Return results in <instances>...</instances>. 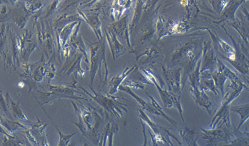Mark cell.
<instances>
[{
	"label": "cell",
	"mask_w": 249,
	"mask_h": 146,
	"mask_svg": "<svg viewBox=\"0 0 249 146\" xmlns=\"http://www.w3.org/2000/svg\"><path fill=\"white\" fill-rule=\"evenodd\" d=\"M123 85L129 87H133L136 89H141L142 91H146V87L144 83L140 82V81H133V80L126 79L123 81Z\"/></svg>",
	"instance_id": "obj_38"
},
{
	"label": "cell",
	"mask_w": 249,
	"mask_h": 146,
	"mask_svg": "<svg viewBox=\"0 0 249 146\" xmlns=\"http://www.w3.org/2000/svg\"><path fill=\"white\" fill-rule=\"evenodd\" d=\"M0 125L5 128L8 131V133L11 135L14 132L17 131L19 128H23V129L27 130L26 126L23 125L18 121L16 120L7 119L0 115Z\"/></svg>",
	"instance_id": "obj_31"
},
{
	"label": "cell",
	"mask_w": 249,
	"mask_h": 146,
	"mask_svg": "<svg viewBox=\"0 0 249 146\" xmlns=\"http://www.w3.org/2000/svg\"><path fill=\"white\" fill-rule=\"evenodd\" d=\"M31 129L25 130L21 134L36 146H49L46 129L48 124L37 117V122H31Z\"/></svg>",
	"instance_id": "obj_9"
},
{
	"label": "cell",
	"mask_w": 249,
	"mask_h": 146,
	"mask_svg": "<svg viewBox=\"0 0 249 146\" xmlns=\"http://www.w3.org/2000/svg\"><path fill=\"white\" fill-rule=\"evenodd\" d=\"M203 46H198V39L182 45L172 53L171 60L174 66H179L183 70L181 77V90L185 86L190 73L195 69L202 55Z\"/></svg>",
	"instance_id": "obj_2"
},
{
	"label": "cell",
	"mask_w": 249,
	"mask_h": 146,
	"mask_svg": "<svg viewBox=\"0 0 249 146\" xmlns=\"http://www.w3.org/2000/svg\"><path fill=\"white\" fill-rule=\"evenodd\" d=\"M179 133L183 139L185 146H200L197 144V140L199 137V133H196L187 127L179 129Z\"/></svg>",
	"instance_id": "obj_27"
},
{
	"label": "cell",
	"mask_w": 249,
	"mask_h": 146,
	"mask_svg": "<svg viewBox=\"0 0 249 146\" xmlns=\"http://www.w3.org/2000/svg\"><path fill=\"white\" fill-rule=\"evenodd\" d=\"M137 67V65L133 66V67L131 68L125 67L124 71L120 75H117L111 78L109 82L108 94L113 95L118 92L119 87L123 84V81L136 69Z\"/></svg>",
	"instance_id": "obj_21"
},
{
	"label": "cell",
	"mask_w": 249,
	"mask_h": 146,
	"mask_svg": "<svg viewBox=\"0 0 249 146\" xmlns=\"http://www.w3.org/2000/svg\"><path fill=\"white\" fill-rule=\"evenodd\" d=\"M1 141L3 146H25L24 142L17 135L11 138L3 135Z\"/></svg>",
	"instance_id": "obj_37"
},
{
	"label": "cell",
	"mask_w": 249,
	"mask_h": 146,
	"mask_svg": "<svg viewBox=\"0 0 249 146\" xmlns=\"http://www.w3.org/2000/svg\"><path fill=\"white\" fill-rule=\"evenodd\" d=\"M174 22L166 20L163 16H159L156 24V32L158 40H161L164 36L172 35V28Z\"/></svg>",
	"instance_id": "obj_24"
},
{
	"label": "cell",
	"mask_w": 249,
	"mask_h": 146,
	"mask_svg": "<svg viewBox=\"0 0 249 146\" xmlns=\"http://www.w3.org/2000/svg\"><path fill=\"white\" fill-rule=\"evenodd\" d=\"M106 39L110 49L113 60H115L126 52L127 49L119 42L116 34L111 29H105Z\"/></svg>",
	"instance_id": "obj_20"
},
{
	"label": "cell",
	"mask_w": 249,
	"mask_h": 146,
	"mask_svg": "<svg viewBox=\"0 0 249 146\" xmlns=\"http://www.w3.org/2000/svg\"><path fill=\"white\" fill-rule=\"evenodd\" d=\"M199 89L203 91H212L215 95H219V91L212 79H201Z\"/></svg>",
	"instance_id": "obj_34"
},
{
	"label": "cell",
	"mask_w": 249,
	"mask_h": 146,
	"mask_svg": "<svg viewBox=\"0 0 249 146\" xmlns=\"http://www.w3.org/2000/svg\"><path fill=\"white\" fill-rule=\"evenodd\" d=\"M0 110L4 113L9 119L13 120V116L10 114L9 108H8L7 101L4 98L3 92L0 90Z\"/></svg>",
	"instance_id": "obj_39"
},
{
	"label": "cell",
	"mask_w": 249,
	"mask_h": 146,
	"mask_svg": "<svg viewBox=\"0 0 249 146\" xmlns=\"http://www.w3.org/2000/svg\"><path fill=\"white\" fill-rule=\"evenodd\" d=\"M229 25H231V26L234 27L235 29L240 35L241 38L242 39L243 41L245 43L247 46H248L249 44V33L248 31V29L245 28L244 26L242 25V23L239 22V21H230L229 23Z\"/></svg>",
	"instance_id": "obj_35"
},
{
	"label": "cell",
	"mask_w": 249,
	"mask_h": 146,
	"mask_svg": "<svg viewBox=\"0 0 249 146\" xmlns=\"http://www.w3.org/2000/svg\"><path fill=\"white\" fill-rule=\"evenodd\" d=\"M190 92L196 104L207 111L209 115H212L214 110V102L213 100L206 94L205 91H201L199 88L190 87Z\"/></svg>",
	"instance_id": "obj_19"
},
{
	"label": "cell",
	"mask_w": 249,
	"mask_h": 146,
	"mask_svg": "<svg viewBox=\"0 0 249 146\" xmlns=\"http://www.w3.org/2000/svg\"><path fill=\"white\" fill-rule=\"evenodd\" d=\"M246 1H229L228 4L225 9H223L222 13L220 15L219 20L214 21L215 23L219 24L223 21L231 20L232 21H236L235 18V14L239 7Z\"/></svg>",
	"instance_id": "obj_22"
},
{
	"label": "cell",
	"mask_w": 249,
	"mask_h": 146,
	"mask_svg": "<svg viewBox=\"0 0 249 146\" xmlns=\"http://www.w3.org/2000/svg\"><path fill=\"white\" fill-rule=\"evenodd\" d=\"M106 124L100 139L99 146H113V137L118 133V124L115 123L112 118L105 112Z\"/></svg>",
	"instance_id": "obj_17"
},
{
	"label": "cell",
	"mask_w": 249,
	"mask_h": 146,
	"mask_svg": "<svg viewBox=\"0 0 249 146\" xmlns=\"http://www.w3.org/2000/svg\"><path fill=\"white\" fill-rule=\"evenodd\" d=\"M80 22V21H75V22L71 23L70 24L66 25L59 32H57L58 44L63 49L66 48L68 40H70V37L73 33L76 25Z\"/></svg>",
	"instance_id": "obj_25"
},
{
	"label": "cell",
	"mask_w": 249,
	"mask_h": 146,
	"mask_svg": "<svg viewBox=\"0 0 249 146\" xmlns=\"http://www.w3.org/2000/svg\"><path fill=\"white\" fill-rule=\"evenodd\" d=\"M133 1H114L110 9V15L113 20L116 17H120L125 10L130 7Z\"/></svg>",
	"instance_id": "obj_28"
},
{
	"label": "cell",
	"mask_w": 249,
	"mask_h": 146,
	"mask_svg": "<svg viewBox=\"0 0 249 146\" xmlns=\"http://www.w3.org/2000/svg\"><path fill=\"white\" fill-rule=\"evenodd\" d=\"M0 133L2 134V135L4 136H7V137H13L14 135H10V134L8 133L7 131H5V130L2 128L1 126L0 125Z\"/></svg>",
	"instance_id": "obj_44"
},
{
	"label": "cell",
	"mask_w": 249,
	"mask_h": 146,
	"mask_svg": "<svg viewBox=\"0 0 249 146\" xmlns=\"http://www.w3.org/2000/svg\"><path fill=\"white\" fill-rule=\"evenodd\" d=\"M193 25L189 24L185 21H179V22H174L172 25V34H184L188 32L190 29H192Z\"/></svg>",
	"instance_id": "obj_36"
},
{
	"label": "cell",
	"mask_w": 249,
	"mask_h": 146,
	"mask_svg": "<svg viewBox=\"0 0 249 146\" xmlns=\"http://www.w3.org/2000/svg\"><path fill=\"white\" fill-rule=\"evenodd\" d=\"M119 90L124 91V92L126 93L127 94L133 97V98L139 103V104L140 105V108L142 109V110L146 111V112L150 113L151 114H154V115L161 116V117L164 118V119L169 122L174 127L177 128L178 124L175 120L172 119L171 117H170L167 114H166V113L162 114V113L159 112L157 109L155 108L154 107L152 106V104L146 102L144 99L139 97L137 94H135L129 87L121 85V86L119 87Z\"/></svg>",
	"instance_id": "obj_14"
},
{
	"label": "cell",
	"mask_w": 249,
	"mask_h": 146,
	"mask_svg": "<svg viewBox=\"0 0 249 146\" xmlns=\"http://www.w3.org/2000/svg\"><path fill=\"white\" fill-rule=\"evenodd\" d=\"M140 122L141 126H142V131L143 134V137H144V141H143L142 146H152V145H150L148 142V137H147L146 133V127H145V124L141 120H140Z\"/></svg>",
	"instance_id": "obj_41"
},
{
	"label": "cell",
	"mask_w": 249,
	"mask_h": 146,
	"mask_svg": "<svg viewBox=\"0 0 249 146\" xmlns=\"http://www.w3.org/2000/svg\"><path fill=\"white\" fill-rule=\"evenodd\" d=\"M101 7L96 8L95 9L89 10L91 13H85L84 11L77 9L78 15L81 17L82 20L86 21L93 31L97 36L98 42L103 41V34L102 32L101 22L99 17V10Z\"/></svg>",
	"instance_id": "obj_15"
},
{
	"label": "cell",
	"mask_w": 249,
	"mask_h": 146,
	"mask_svg": "<svg viewBox=\"0 0 249 146\" xmlns=\"http://www.w3.org/2000/svg\"><path fill=\"white\" fill-rule=\"evenodd\" d=\"M213 10L218 15H220L223 9L227 5L229 1H209Z\"/></svg>",
	"instance_id": "obj_40"
},
{
	"label": "cell",
	"mask_w": 249,
	"mask_h": 146,
	"mask_svg": "<svg viewBox=\"0 0 249 146\" xmlns=\"http://www.w3.org/2000/svg\"><path fill=\"white\" fill-rule=\"evenodd\" d=\"M0 58H1V57H0Z\"/></svg>",
	"instance_id": "obj_45"
},
{
	"label": "cell",
	"mask_w": 249,
	"mask_h": 146,
	"mask_svg": "<svg viewBox=\"0 0 249 146\" xmlns=\"http://www.w3.org/2000/svg\"><path fill=\"white\" fill-rule=\"evenodd\" d=\"M137 115L139 116L140 120L148 125L149 129L152 132L155 139L158 143H161L162 145L166 146H174L173 143L171 141L172 138V139L176 140L179 145H183L179 140L172 133V131H170L168 128L164 127V126L156 123V122L153 121L149 117L148 114L144 112V110H142L141 108L137 109Z\"/></svg>",
	"instance_id": "obj_6"
},
{
	"label": "cell",
	"mask_w": 249,
	"mask_h": 146,
	"mask_svg": "<svg viewBox=\"0 0 249 146\" xmlns=\"http://www.w3.org/2000/svg\"><path fill=\"white\" fill-rule=\"evenodd\" d=\"M230 112L236 113V114H238L240 116V124H239L238 128H236L237 130H240L242 126H244V124L249 119V104L231 106Z\"/></svg>",
	"instance_id": "obj_30"
},
{
	"label": "cell",
	"mask_w": 249,
	"mask_h": 146,
	"mask_svg": "<svg viewBox=\"0 0 249 146\" xmlns=\"http://www.w3.org/2000/svg\"><path fill=\"white\" fill-rule=\"evenodd\" d=\"M6 101H7L8 108H9V110L11 111L14 117L28 122L29 124L32 122L29 119L26 114L23 113L20 106V103L13 100L10 97L9 93H6Z\"/></svg>",
	"instance_id": "obj_23"
},
{
	"label": "cell",
	"mask_w": 249,
	"mask_h": 146,
	"mask_svg": "<svg viewBox=\"0 0 249 146\" xmlns=\"http://www.w3.org/2000/svg\"><path fill=\"white\" fill-rule=\"evenodd\" d=\"M76 81H72L70 85H54L51 84L50 82L45 83L44 87H42L43 91L37 90L38 96L33 95L35 98L37 100H40L41 102L38 104L42 107L43 105L50 104L53 100L56 99L67 98L71 100L80 101L84 100L89 101V99L84 98V97H78L75 95V93H78L82 95L87 96L81 90H76L74 88L75 86Z\"/></svg>",
	"instance_id": "obj_3"
},
{
	"label": "cell",
	"mask_w": 249,
	"mask_h": 146,
	"mask_svg": "<svg viewBox=\"0 0 249 146\" xmlns=\"http://www.w3.org/2000/svg\"><path fill=\"white\" fill-rule=\"evenodd\" d=\"M223 124L217 126L213 129H204L200 128L201 131V137L205 141L207 146H216L219 143H229L234 137L232 131L227 127L223 126Z\"/></svg>",
	"instance_id": "obj_7"
},
{
	"label": "cell",
	"mask_w": 249,
	"mask_h": 146,
	"mask_svg": "<svg viewBox=\"0 0 249 146\" xmlns=\"http://www.w3.org/2000/svg\"><path fill=\"white\" fill-rule=\"evenodd\" d=\"M89 42L90 50V83L89 86L93 87L94 80L96 75H99L101 81H102L101 70L103 65L107 68V59H106V47L105 42Z\"/></svg>",
	"instance_id": "obj_5"
},
{
	"label": "cell",
	"mask_w": 249,
	"mask_h": 146,
	"mask_svg": "<svg viewBox=\"0 0 249 146\" xmlns=\"http://www.w3.org/2000/svg\"><path fill=\"white\" fill-rule=\"evenodd\" d=\"M145 3V1H135V7L134 10V15L133 16L130 24L129 25V32H133L135 27L139 24L140 21L141 15L142 12L144 11L143 5Z\"/></svg>",
	"instance_id": "obj_32"
},
{
	"label": "cell",
	"mask_w": 249,
	"mask_h": 146,
	"mask_svg": "<svg viewBox=\"0 0 249 146\" xmlns=\"http://www.w3.org/2000/svg\"><path fill=\"white\" fill-rule=\"evenodd\" d=\"M201 65V58L197 62L195 69L190 73L188 78V83L192 88H199V87L200 81H201V73H200Z\"/></svg>",
	"instance_id": "obj_33"
},
{
	"label": "cell",
	"mask_w": 249,
	"mask_h": 146,
	"mask_svg": "<svg viewBox=\"0 0 249 146\" xmlns=\"http://www.w3.org/2000/svg\"><path fill=\"white\" fill-rule=\"evenodd\" d=\"M149 134H150L151 137V141H152V146H166L163 145H162L161 143H158V141L155 139L154 136H153L152 132H151L150 130L148 129Z\"/></svg>",
	"instance_id": "obj_43"
},
{
	"label": "cell",
	"mask_w": 249,
	"mask_h": 146,
	"mask_svg": "<svg viewBox=\"0 0 249 146\" xmlns=\"http://www.w3.org/2000/svg\"><path fill=\"white\" fill-rule=\"evenodd\" d=\"M18 38L17 46L19 56L24 63H27L31 52L38 47L36 39L33 38L32 32L28 30H25V34L22 36H18Z\"/></svg>",
	"instance_id": "obj_13"
},
{
	"label": "cell",
	"mask_w": 249,
	"mask_h": 146,
	"mask_svg": "<svg viewBox=\"0 0 249 146\" xmlns=\"http://www.w3.org/2000/svg\"><path fill=\"white\" fill-rule=\"evenodd\" d=\"M205 79H213L217 89H219V90H220L222 97H224L225 83L226 82L227 80H228V78H227L225 73L217 69V71H215L214 73L208 75L207 77H205Z\"/></svg>",
	"instance_id": "obj_29"
},
{
	"label": "cell",
	"mask_w": 249,
	"mask_h": 146,
	"mask_svg": "<svg viewBox=\"0 0 249 146\" xmlns=\"http://www.w3.org/2000/svg\"><path fill=\"white\" fill-rule=\"evenodd\" d=\"M202 49L201 65L200 73L201 79H205L209 74L214 73L217 69V57L215 56L212 41L204 42Z\"/></svg>",
	"instance_id": "obj_8"
},
{
	"label": "cell",
	"mask_w": 249,
	"mask_h": 146,
	"mask_svg": "<svg viewBox=\"0 0 249 146\" xmlns=\"http://www.w3.org/2000/svg\"><path fill=\"white\" fill-rule=\"evenodd\" d=\"M1 14H4L5 16L1 17L0 21H11L17 24L21 29L24 28L26 25L29 17L33 15V13L27 11L25 7L24 3H21L18 7L13 9H10L7 11V7H3Z\"/></svg>",
	"instance_id": "obj_10"
},
{
	"label": "cell",
	"mask_w": 249,
	"mask_h": 146,
	"mask_svg": "<svg viewBox=\"0 0 249 146\" xmlns=\"http://www.w3.org/2000/svg\"><path fill=\"white\" fill-rule=\"evenodd\" d=\"M234 126L232 133L235 137L227 145L219 146H249V132L248 131L242 132L236 129V126Z\"/></svg>",
	"instance_id": "obj_26"
},
{
	"label": "cell",
	"mask_w": 249,
	"mask_h": 146,
	"mask_svg": "<svg viewBox=\"0 0 249 146\" xmlns=\"http://www.w3.org/2000/svg\"><path fill=\"white\" fill-rule=\"evenodd\" d=\"M76 87H78L80 90L83 91L87 96L88 95L91 98V100H95L111 118H120L125 113H127V105L119 101V100H127L123 97L110 95L108 93L105 91H103L104 93L101 91H97L94 90L93 87L89 86L93 92L92 95L77 83H76Z\"/></svg>",
	"instance_id": "obj_4"
},
{
	"label": "cell",
	"mask_w": 249,
	"mask_h": 146,
	"mask_svg": "<svg viewBox=\"0 0 249 146\" xmlns=\"http://www.w3.org/2000/svg\"><path fill=\"white\" fill-rule=\"evenodd\" d=\"M107 28L111 29L117 36L124 39L127 46L131 48L130 36H129L128 15L125 16L122 18L110 23L107 26Z\"/></svg>",
	"instance_id": "obj_18"
},
{
	"label": "cell",
	"mask_w": 249,
	"mask_h": 146,
	"mask_svg": "<svg viewBox=\"0 0 249 146\" xmlns=\"http://www.w3.org/2000/svg\"><path fill=\"white\" fill-rule=\"evenodd\" d=\"M60 1H54L52 2V4H51L50 5V7H49L48 13H47V15L45 17H47L49 16L52 15L54 11V10L56 9V7H57L58 4L60 3Z\"/></svg>",
	"instance_id": "obj_42"
},
{
	"label": "cell",
	"mask_w": 249,
	"mask_h": 146,
	"mask_svg": "<svg viewBox=\"0 0 249 146\" xmlns=\"http://www.w3.org/2000/svg\"><path fill=\"white\" fill-rule=\"evenodd\" d=\"M139 70L144 74L145 77L152 83L153 85H155V86L156 87L164 107L168 109L173 108V107H174V99H175L176 95H177L162 89V87L160 85V83H159L158 78L156 77V76H155V74L153 73L152 70L144 69V68L142 67L140 68Z\"/></svg>",
	"instance_id": "obj_12"
},
{
	"label": "cell",
	"mask_w": 249,
	"mask_h": 146,
	"mask_svg": "<svg viewBox=\"0 0 249 146\" xmlns=\"http://www.w3.org/2000/svg\"><path fill=\"white\" fill-rule=\"evenodd\" d=\"M182 68L176 66L174 69H168L165 66H162V73L167 85L168 91L176 95L181 94V71Z\"/></svg>",
	"instance_id": "obj_11"
},
{
	"label": "cell",
	"mask_w": 249,
	"mask_h": 146,
	"mask_svg": "<svg viewBox=\"0 0 249 146\" xmlns=\"http://www.w3.org/2000/svg\"><path fill=\"white\" fill-rule=\"evenodd\" d=\"M71 100L78 122H72L93 145H99L100 139L106 124L105 112L103 108H95L88 103L85 108L80 101Z\"/></svg>",
	"instance_id": "obj_1"
},
{
	"label": "cell",
	"mask_w": 249,
	"mask_h": 146,
	"mask_svg": "<svg viewBox=\"0 0 249 146\" xmlns=\"http://www.w3.org/2000/svg\"><path fill=\"white\" fill-rule=\"evenodd\" d=\"M223 28L224 29L226 34L228 35L229 38H231V41L233 43L234 46L235 50V59L234 61L231 63V65L234 66L235 69L242 73V75L248 76L249 75V59L244 52L241 50L240 45L237 43L236 40H235L234 37L232 35L229 34L227 29L225 28L224 25H223Z\"/></svg>",
	"instance_id": "obj_16"
}]
</instances>
